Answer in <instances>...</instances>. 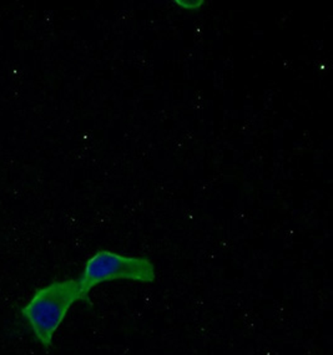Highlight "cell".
Masks as SVG:
<instances>
[{"label":"cell","mask_w":333,"mask_h":355,"mask_svg":"<svg viewBox=\"0 0 333 355\" xmlns=\"http://www.w3.org/2000/svg\"><path fill=\"white\" fill-rule=\"evenodd\" d=\"M78 300H81L79 281L67 279L39 289L22 309L31 331L44 347H51L56 331Z\"/></svg>","instance_id":"6da1fadb"},{"label":"cell","mask_w":333,"mask_h":355,"mask_svg":"<svg viewBox=\"0 0 333 355\" xmlns=\"http://www.w3.org/2000/svg\"><path fill=\"white\" fill-rule=\"evenodd\" d=\"M155 278V266L148 258L125 256L117 252L100 250L87 259L78 281L83 300H87L90 291L101 283L112 281L153 283Z\"/></svg>","instance_id":"7a4b0ae2"},{"label":"cell","mask_w":333,"mask_h":355,"mask_svg":"<svg viewBox=\"0 0 333 355\" xmlns=\"http://www.w3.org/2000/svg\"><path fill=\"white\" fill-rule=\"evenodd\" d=\"M175 3H176L181 9H189V10L200 9V8L205 4L204 1H201V0H200V1H192V0H190V1H186V0L181 1V0H176Z\"/></svg>","instance_id":"3957f363"}]
</instances>
